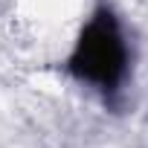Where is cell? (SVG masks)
I'll list each match as a JSON object with an SVG mask.
<instances>
[{"label": "cell", "instance_id": "obj_1", "mask_svg": "<svg viewBox=\"0 0 148 148\" xmlns=\"http://www.w3.org/2000/svg\"><path fill=\"white\" fill-rule=\"evenodd\" d=\"M131 41L110 6H96L70 49L67 70L79 84L99 96H116L131 76Z\"/></svg>", "mask_w": 148, "mask_h": 148}]
</instances>
